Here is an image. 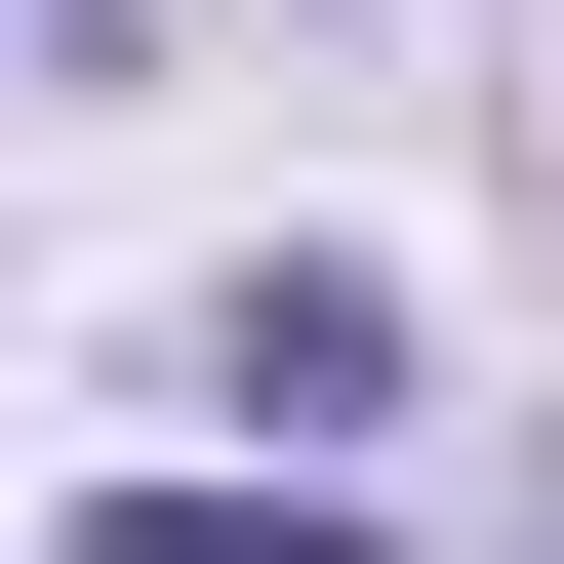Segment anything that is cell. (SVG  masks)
<instances>
[{
  "instance_id": "1",
  "label": "cell",
  "mask_w": 564,
  "mask_h": 564,
  "mask_svg": "<svg viewBox=\"0 0 564 564\" xmlns=\"http://www.w3.org/2000/svg\"><path fill=\"white\" fill-rule=\"evenodd\" d=\"M82 564H323V524H242V484H162V524H82Z\"/></svg>"
}]
</instances>
